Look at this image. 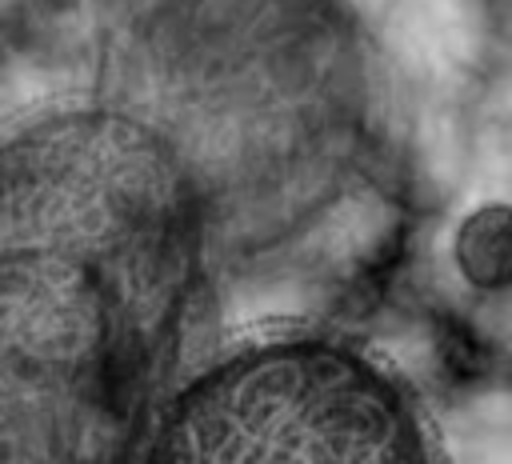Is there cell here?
Instances as JSON below:
<instances>
[{
	"label": "cell",
	"mask_w": 512,
	"mask_h": 464,
	"mask_svg": "<svg viewBox=\"0 0 512 464\" xmlns=\"http://www.w3.org/2000/svg\"><path fill=\"white\" fill-rule=\"evenodd\" d=\"M200 208L112 100L0 132V464H132L192 364Z\"/></svg>",
	"instance_id": "1"
},
{
	"label": "cell",
	"mask_w": 512,
	"mask_h": 464,
	"mask_svg": "<svg viewBox=\"0 0 512 464\" xmlns=\"http://www.w3.org/2000/svg\"><path fill=\"white\" fill-rule=\"evenodd\" d=\"M180 168L212 248H300L372 184L388 136L380 48L348 0H160L104 92Z\"/></svg>",
	"instance_id": "2"
},
{
	"label": "cell",
	"mask_w": 512,
	"mask_h": 464,
	"mask_svg": "<svg viewBox=\"0 0 512 464\" xmlns=\"http://www.w3.org/2000/svg\"><path fill=\"white\" fill-rule=\"evenodd\" d=\"M132 464H452L424 388L368 336L268 320L196 356Z\"/></svg>",
	"instance_id": "3"
}]
</instances>
